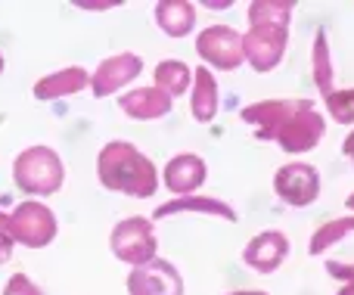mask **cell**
I'll list each match as a JSON object with an SVG mask.
<instances>
[{
  "label": "cell",
  "instance_id": "cell-31",
  "mask_svg": "<svg viewBox=\"0 0 354 295\" xmlns=\"http://www.w3.org/2000/svg\"><path fill=\"white\" fill-rule=\"evenodd\" d=\"M0 72H3V53H0Z\"/></svg>",
  "mask_w": 354,
  "mask_h": 295
},
{
  "label": "cell",
  "instance_id": "cell-16",
  "mask_svg": "<svg viewBox=\"0 0 354 295\" xmlns=\"http://www.w3.org/2000/svg\"><path fill=\"white\" fill-rule=\"evenodd\" d=\"M156 22L165 35L171 37H183L193 31L196 25V6L189 0H162L156 6Z\"/></svg>",
  "mask_w": 354,
  "mask_h": 295
},
{
  "label": "cell",
  "instance_id": "cell-14",
  "mask_svg": "<svg viewBox=\"0 0 354 295\" xmlns=\"http://www.w3.org/2000/svg\"><path fill=\"white\" fill-rule=\"evenodd\" d=\"M118 106H122V112H128L131 118L149 122V118H162L171 112V97L162 93L159 87H140V91H131V93H124V97H118Z\"/></svg>",
  "mask_w": 354,
  "mask_h": 295
},
{
  "label": "cell",
  "instance_id": "cell-17",
  "mask_svg": "<svg viewBox=\"0 0 354 295\" xmlns=\"http://www.w3.org/2000/svg\"><path fill=\"white\" fill-rule=\"evenodd\" d=\"M174 211H202V215H214V218H224V221H236V211L230 209L227 202L221 199H212V196H183V199H171V202L159 205L156 209V221L159 218H168Z\"/></svg>",
  "mask_w": 354,
  "mask_h": 295
},
{
  "label": "cell",
  "instance_id": "cell-28",
  "mask_svg": "<svg viewBox=\"0 0 354 295\" xmlns=\"http://www.w3.org/2000/svg\"><path fill=\"white\" fill-rule=\"evenodd\" d=\"M345 155H351L354 159V131L348 134V140H345Z\"/></svg>",
  "mask_w": 354,
  "mask_h": 295
},
{
  "label": "cell",
  "instance_id": "cell-8",
  "mask_svg": "<svg viewBox=\"0 0 354 295\" xmlns=\"http://www.w3.org/2000/svg\"><path fill=\"white\" fill-rule=\"evenodd\" d=\"M305 109H314L311 99H268V103L245 106L243 122L255 124L261 140H274L277 131H280L289 118H295L299 112H305Z\"/></svg>",
  "mask_w": 354,
  "mask_h": 295
},
{
  "label": "cell",
  "instance_id": "cell-30",
  "mask_svg": "<svg viewBox=\"0 0 354 295\" xmlns=\"http://www.w3.org/2000/svg\"><path fill=\"white\" fill-rule=\"evenodd\" d=\"M345 202H348V209H354V193H351V196H348V199H345Z\"/></svg>",
  "mask_w": 354,
  "mask_h": 295
},
{
  "label": "cell",
  "instance_id": "cell-3",
  "mask_svg": "<svg viewBox=\"0 0 354 295\" xmlns=\"http://www.w3.org/2000/svg\"><path fill=\"white\" fill-rule=\"evenodd\" d=\"M10 240L28 249H44L56 236V215L44 202H22L10 215Z\"/></svg>",
  "mask_w": 354,
  "mask_h": 295
},
{
  "label": "cell",
  "instance_id": "cell-1",
  "mask_svg": "<svg viewBox=\"0 0 354 295\" xmlns=\"http://www.w3.org/2000/svg\"><path fill=\"white\" fill-rule=\"evenodd\" d=\"M97 178L106 190L128 193L134 199H147L156 193L159 178H156V165L134 146L124 140H112L103 146L97 159Z\"/></svg>",
  "mask_w": 354,
  "mask_h": 295
},
{
  "label": "cell",
  "instance_id": "cell-22",
  "mask_svg": "<svg viewBox=\"0 0 354 295\" xmlns=\"http://www.w3.org/2000/svg\"><path fill=\"white\" fill-rule=\"evenodd\" d=\"M354 230V218H336V221H326L324 227L317 230V234L311 236V246H308V252L311 255H324L330 246H336L339 240H345Z\"/></svg>",
  "mask_w": 354,
  "mask_h": 295
},
{
  "label": "cell",
  "instance_id": "cell-18",
  "mask_svg": "<svg viewBox=\"0 0 354 295\" xmlns=\"http://www.w3.org/2000/svg\"><path fill=\"white\" fill-rule=\"evenodd\" d=\"M218 112V84L208 68H196V87H193V115L196 122H212Z\"/></svg>",
  "mask_w": 354,
  "mask_h": 295
},
{
  "label": "cell",
  "instance_id": "cell-13",
  "mask_svg": "<svg viewBox=\"0 0 354 295\" xmlns=\"http://www.w3.org/2000/svg\"><path fill=\"white\" fill-rule=\"evenodd\" d=\"M208 178V168L199 155H177L165 165V187L177 196L196 193Z\"/></svg>",
  "mask_w": 354,
  "mask_h": 295
},
{
  "label": "cell",
  "instance_id": "cell-2",
  "mask_svg": "<svg viewBox=\"0 0 354 295\" xmlns=\"http://www.w3.org/2000/svg\"><path fill=\"white\" fill-rule=\"evenodd\" d=\"M12 178L19 190L28 196H50L62 187L66 171H62V159L50 146H28L25 153H19Z\"/></svg>",
  "mask_w": 354,
  "mask_h": 295
},
{
  "label": "cell",
  "instance_id": "cell-6",
  "mask_svg": "<svg viewBox=\"0 0 354 295\" xmlns=\"http://www.w3.org/2000/svg\"><path fill=\"white\" fill-rule=\"evenodd\" d=\"M196 53L218 68H239V62L245 59L243 35L227 25H212L196 37Z\"/></svg>",
  "mask_w": 354,
  "mask_h": 295
},
{
  "label": "cell",
  "instance_id": "cell-25",
  "mask_svg": "<svg viewBox=\"0 0 354 295\" xmlns=\"http://www.w3.org/2000/svg\"><path fill=\"white\" fill-rule=\"evenodd\" d=\"M3 295H44V292L37 289V286L31 283L25 274H16V277H10V283H6Z\"/></svg>",
  "mask_w": 354,
  "mask_h": 295
},
{
  "label": "cell",
  "instance_id": "cell-7",
  "mask_svg": "<svg viewBox=\"0 0 354 295\" xmlns=\"http://www.w3.org/2000/svg\"><path fill=\"white\" fill-rule=\"evenodd\" d=\"M274 190L286 205H292V209H305V205H311L314 199H317L320 178L311 165L292 162V165H283L280 171H277Z\"/></svg>",
  "mask_w": 354,
  "mask_h": 295
},
{
  "label": "cell",
  "instance_id": "cell-12",
  "mask_svg": "<svg viewBox=\"0 0 354 295\" xmlns=\"http://www.w3.org/2000/svg\"><path fill=\"white\" fill-rule=\"evenodd\" d=\"M286 255H289V240H286V234H280V230L258 234L255 240L243 249V261L261 274L277 271V267L286 261Z\"/></svg>",
  "mask_w": 354,
  "mask_h": 295
},
{
  "label": "cell",
  "instance_id": "cell-10",
  "mask_svg": "<svg viewBox=\"0 0 354 295\" xmlns=\"http://www.w3.org/2000/svg\"><path fill=\"white\" fill-rule=\"evenodd\" d=\"M143 72V59L137 53H118L109 56V59L100 62V68L93 72L91 87H93V97H109V93L122 91L128 81H134L137 75Z\"/></svg>",
  "mask_w": 354,
  "mask_h": 295
},
{
  "label": "cell",
  "instance_id": "cell-9",
  "mask_svg": "<svg viewBox=\"0 0 354 295\" xmlns=\"http://www.w3.org/2000/svg\"><path fill=\"white\" fill-rule=\"evenodd\" d=\"M128 292L131 295H183V280L171 261L153 258L147 265H140L137 271H131Z\"/></svg>",
  "mask_w": 354,
  "mask_h": 295
},
{
  "label": "cell",
  "instance_id": "cell-19",
  "mask_svg": "<svg viewBox=\"0 0 354 295\" xmlns=\"http://www.w3.org/2000/svg\"><path fill=\"white\" fill-rule=\"evenodd\" d=\"M156 87H159L162 93H168V97H183L189 87V66L180 59H165L159 62V68H156Z\"/></svg>",
  "mask_w": 354,
  "mask_h": 295
},
{
  "label": "cell",
  "instance_id": "cell-11",
  "mask_svg": "<svg viewBox=\"0 0 354 295\" xmlns=\"http://www.w3.org/2000/svg\"><path fill=\"white\" fill-rule=\"evenodd\" d=\"M324 128H326L324 115H317L314 109H305L295 118H289V122L274 134V140L280 143L286 153H308V149H314L320 143Z\"/></svg>",
  "mask_w": 354,
  "mask_h": 295
},
{
  "label": "cell",
  "instance_id": "cell-24",
  "mask_svg": "<svg viewBox=\"0 0 354 295\" xmlns=\"http://www.w3.org/2000/svg\"><path fill=\"white\" fill-rule=\"evenodd\" d=\"M326 271H330L333 277L345 280V286L339 289V295H354V265H339V261H330V265H326Z\"/></svg>",
  "mask_w": 354,
  "mask_h": 295
},
{
  "label": "cell",
  "instance_id": "cell-29",
  "mask_svg": "<svg viewBox=\"0 0 354 295\" xmlns=\"http://www.w3.org/2000/svg\"><path fill=\"white\" fill-rule=\"evenodd\" d=\"M230 295H268V292H261V289H252V292H230Z\"/></svg>",
  "mask_w": 354,
  "mask_h": 295
},
{
  "label": "cell",
  "instance_id": "cell-20",
  "mask_svg": "<svg viewBox=\"0 0 354 295\" xmlns=\"http://www.w3.org/2000/svg\"><path fill=\"white\" fill-rule=\"evenodd\" d=\"M295 3L292 0H258L249 6V22L252 25H280L289 28V16H292Z\"/></svg>",
  "mask_w": 354,
  "mask_h": 295
},
{
  "label": "cell",
  "instance_id": "cell-5",
  "mask_svg": "<svg viewBox=\"0 0 354 295\" xmlns=\"http://www.w3.org/2000/svg\"><path fill=\"white\" fill-rule=\"evenodd\" d=\"M243 53L255 72L277 68L283 53H286V28H280V25H252L249 35L243 37Z\"/></svg>",
  "mask_w": 354,
  "mask_h": 295
},
{
  "label": "cell",
  "instance_id": "cell-23",
  "mask_svg": "<svg viewBox=\"0 0 354 295\" xmlns=\"http://www.w3.org/2000/svg\"><path fill=\"white\" fill-rule=\"evenodd\" d=\"M326 109H330V115L339 124H351L354 122V91H333L326 97Z\"/></svg>",
  "mask_w": 354,
  "mask_h": 295
},
{
  "label": "cell",
  "instance_id": "cell-26",
  "mask_svg": "<svg viewBox=\"0 0 354 295\" xmlns=\"http://www.w3.org/2000/svg\"><path fill=\"white\" fill-rule=\"evenodd\" d=\"M10 255H12V240L10 236H0V265L10 261Z\"/></svg>",
  "mask_w": 354,
  "mask_h": 295
},
{
  "label": "cell",
  "instance_id": "cell-15",
  "mask_svg": "<svg viewBox=\"0 0 354 295\" xmlns=\"http://www.w3.org/2000/svg\"><path fill=\"white\" fill-rule=\"evenodd\" d=\"M91 84V75L81 66H68L62 72H53L47 78H41L35 84V97L37 99H59V97H72V93L84 91Z\"/></svg>",
  "mask_w": 354,
  "mask_h": 295
},
{
  "label": "cell",
  "instance_id": "cell-4",
  "mask_svg": "<svg viewBox=\"0 0 354 295\" xmlns=\"http://www.w3.org/2000/svg\"><path fill=\"white\" fill-rule=\"evenodd\" d=\"M109 246L115 252V258L128 261V265L140 267L147 261L156 258V234L153 224L147 218H128L122 221L109 236Z\"/></svg>",
  "mask_w": 354,
  "mask_h": 295
},
{
  "label": "cell",
  "instance_id": "cell-21",
  "mask_svg": "<svg viewBox=\"0 0 354 295\" xmlns=\"http://www.w3.org/2000/svg\"><path fill=\"white\" fill-rule=\"evenodd\" d=\"M314 84H317L320 97H330L333 93V62H330V41H326V31L317 28L314 35Z\"/></svg>",
  "mask_w": 354,
  "mask_h": 295
},
{
  "label": "cell",
  "instance_id": "cell-27",
  "mask_svg": "<svg viewBox=\"0 0 354 295\" xmlns=\"http://www.w3.org/2000/svg\"><path fill=\"white\" fill-rule=\"evenodd\" d=\"M6 230H10V215H3V211H0V236H10Z\"/></svg>",
  "mask_w": 354,
  "mask_h": 295
}]
</instances>
